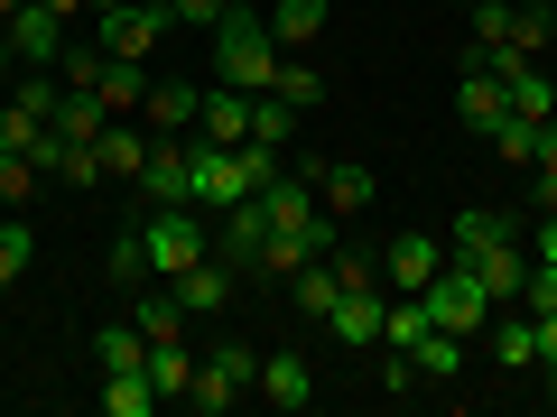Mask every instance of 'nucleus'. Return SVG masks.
<instances>
[{
	"label": "nucleus",
	"mask_w": 557,
	"mask_h": 417,
	"mask_svg": "<svg viewBox=\"0 0 557 417\" xmlns=\"http://www.w3.org/2000/svg\"><path fill=\"white\" fill-rule=\"evenodd\" d=\"M446 260H456V269H474L483 288H493V306H520V269H530V251H520V223H511V214L465 204L456 232H446Z\"/></svg>",
	"instance_id": "nucleus-1"
},
{
	"label": "nucleus",
	"mask_w": 557,
	"mask_h": 417,
	"mask_svg": "<svg viewBox=\"0 0 557 417\" xmlns=\"http://www.w3.org/2000/svg\"><path fill=\"white\" fill-rule=\"evenodd\" d=\"M205 204H149V214L131 223L139 232V260H149V278H177V269H196L205 251H214V232H205Z\"/></svg>",
	"instance_id": "nucleus-2"
},
{
	"label": "nucleus",
	"mask_w": 557,
	"mask_h": 417,
	"mask_svg": "<svg viewBox=\"0 0 557 417\" xmlns=\"http://www.w3.org/2000/svg\"><path fill=\"white\" fill-rule=\"evenodd\" d=\"M214 75L233 84V93H270L278 38H270V20H260V10H223V20H214Z\"/></svg>",
	"instance_id": "nucleus-3"
},
{
	"label": "nucleus",
	"mask_w": 557,
	"mask_h": 417,
	"mask_svg": "<svg viewBox=\"0 0 557 417\" xmlns=\"http://www.w3.org/2000/svg\"><path fill=\"white\" fill-rule=\"evenodd\" d=\"M251 380H260V353H251L242 334H223L214 353L196 362V390H186V408H196V417H223L233 399H251Z\"/></svg>",
	"instance_id": "nucleus-4"
},
{
	"label": "nucleus",
	"mask_w": 557,
	"mask_h": 417,
	"mask_svg": "<svg viewBox=\"0 0 557 417\" xmlns=\"http://www.w3.org/2000/svg\"><path fill=\"white\" fill-rule=\"evenodd\" d=\"M418 298H428V325H446V334H483V325H493V288H483L474 269H456V260H446Z\"/></svg>",
	"instance_id": "nucleus-5"
},
{
	"label": "nucleus",
	"mask_w": 557,
	"mask_h": 417,
	"mask_svg": "<svg viewBox=\"0 0 557 417\" xmlns=\"http://www.w3.org/2000/svg\"><path fill=\"white\" fill-rule=\"evenodd\" d=\"M214 260L233 278L270 269V214H260V195H242V204H223V214H214Z\"/></svg>",
	"instance_id": "nucleus-6"
},
{
	"label": "nucleus",
	"mask_w": 557,
	"mask_h": 417,
	"mask_svg": "<svg viewBox=\"0 0 557 417\" xmlns=\"http://www.w3.org/2000/svg\"><path fill=\"white\" fill-rule=\"evenodd\" d=\"M381 278H344L335 288V306H325V334L344 343V353H381Z\"/></svg>",
	"instance_id": "nucleus-7"
},
{
	"label": "nucleus",
	"mask_w": 557,
	"mask_h": 417,
	"mask_svg": "<svg viewBox=\"0 0 557 417\" xmlns=\"http://www.w3.org/2000/svg\"><path fill=\"white\" fill-rule=\"evenodd\" d=\"M456 121H465L474 139H493L502 121H511V93H502V75H493V65H474V56L456 65Z\"/></svg>",
	"instance_id": "nucleus-8"
},
{
	"label": "nucleus",
	"mask_w": 557,
	"mask_h": 417,
	"mask_svg": "<svg viewBox=\"0 0 557 417\" xmlns=\"http://www.w3.org/2000/svg\"><path fill=\"white\" fill-rule=\"evenodd\" d=\"M437 269H446V241H428V232H391L381 241V288H399V298H418Z\"/></svg>",
	"instance_id": "nucleus-9"
},
{
	"label": "nucleus",
	"mask_w": 557,
	"mask_h": 417,
	"mask_svg": "<svg viewBox=\"0 0 557 417\" xmlns=\"http://www.w3.org/2000/svg\"><path fill=\"white\" fill-rule=\"evenodd\" d=\"M94 38L112 47V56H139V65H149V47L168 38V10H149V0H121L112 20H94Z\"/></svg>",
	"instance_id": "nucleus-10"
},
{
	"label": "nucleus",
	"mask_w": 557,
	"mask_h": 417,
	"mask_svg": "<svg viewBox=\"0 0 557 417\" xmlns=\"http://www.w3.org/2000/svg\"><path fill=\"white\" fill-rule=\"evenodd\" d=\"M251 390L270 399L278 417H307V408H317V371H307V353H270V362H260V380H251Z\"/></svg>",
	"instance_id": "nucleus-11"
},
{
	"label": "nucleus",
	"mask_w": 557,
	"mask_h": 417,
	"mask_svg": "<svg viewBox=\"0 0 557 417\" xmlns=\"http://www.w3.org/2000/svg\"><path fill=\"white\" fill-rule=\"evenodd\" d=\"M0 38H10V65H57L65 56V20L38 10V0H28L20 20H0Z\"/></svg>",
	"instance_id": "nucleus-12"
},
{
	"label": "nucleus",
	"mask_w": 557,
	"mask_h": 417,
	"mask_svg": "<svg viewBox=\"0 0 557 417\" xmlns=\"http://www.w3.org/2000/svg\"><path fill=\"white\" fill-rule=\"evenodd\" d=\"M186 177H196V159H186V139H149V167H139V195H149V204H196V195H186Z\"/></svg>",
	"instance_id": "nucleus-13"
},
{
	"label": "nucleus",
	"mask_w": 557,
	"mask_h": 417,
	"mask_svg": "<svg viewBox=\"0 0 557 417\" xmlns=\"http://www.w3.org/2000/svg\"><path fill=\"white\" fill-rule=\"evenodd\" d=\"M139 112H149V130H168V139H196V121H205V84H177V75H159Z\"/></svg>",
	"instance_id": "nucleus-14"
},
{
	"label": "nucleus",
	"mask_w": 557,
	"mask_h": 417,
	"mask_svg": "<svg viewBox=\"0 0 557 417\" xmlns=\"http://www.w3.org/2000/svg\"><path fill=\"white\" fill-rule=\"evenodd\" d=\"M168 288H177V306H186V316H223V298H233V269H223V260L205 251L196 269H177Z\"/></svg>",
	"instance_id": "nucleus-15"
},
{
	"label": "nucleus",
	"mask_w": 557,
	"mask_h": 417,
	"mask_svg": "<svg viewBox=\"0 0 557 417\" xmlns=\"http://www.w3.org/2000/svg\"><path fill=\"white\" fill-rule=\"evenodd\" d=\"M149 84H159V75H149L139 56H112V65H102V84H94V102H102L112 121H131L139 102H149Z\"/></svg>",
	"instance_id": "nucleus-16"
},
{
	"label": "nucleus",
	"mask_w": 557,
	"mask_h": 417,
	"mask_svg": "<svg viewBox=\"0 0 557 417\" xmlns=\"http://www.w3.org/2000/svg\"><path fill=\"white\" fill-rule=\"evenodd\" d=\"M260 20H270L278 56H307V47L325 38V0H278V10H260Z\"/></svg>",
	"instance_id": "nucleus-17"
},
{
	"label": "nucleus",
	"mask_w": 557,
	"mask_h": 417,
	"mask_svg": "<svg viewBox=\"0 0 557 417\" xmlns=\"http://www.w3.org/2000/svg\"><path fill=\"white\" fill-rule=\"evenodd\" d=\"M493 362H502V371H539V316L493 306Z\"/></svg>",
	"instance_id": "nucleus-18"
},
{
	"label": "nucleus",
	"mask_w": 557,
	"mask_h": 417,
	"mask_svg": "<svg viewBox=\"0 0 557 417\" xmlns=\"http://www.w3.org/2000/svg\"><path fill=\"white\" fill-rule=\"evenodd\" d=\"M149 390H159V399H186V390H196V343H186V334L149 343Z\"/></svg>",
	"instance_id": "nucleus-19"
},
{
	"label": "nucleus",
	"mask_w": 557,
	"mask_h": 417,
	"mask_svg": "<svg viewBox=\"0 0 557 417\" xmlns=\"http://www.w3.org/2000/svg\"><path fill=\"white\" fill-rule=\"evenodd\" d=\"M196 139H223V149H233V139H251V93L214 84V93H205V121H196Z\"/></svg>",
	"instance_id": "nucleus-20"
},
{
	"label": "nucleus",
	"mask_w": 557,
	"mask_h": 417,
	"mask_svg": "<svg viewBox=\"0 0 557 417\" xmlns=\"http://www.w3.org/2000/svg\"><path fill=\"white\" fill-rule=\"evenodd\" d=\"M149 139H159V130L112 121V130H102V177H131V186H139V167H149Z\"/></svg>",
	"instance_id": "nucleus-21"
},
{
	"label": "nucleus",
	"mask_w": 557,
	"mask_h": 417,
	"mask_svg": "<svg viewBox=\"0 0 557 417\" xmlns=\"http://www.w3.org/2000/svg\"><path fill=\"white\" fill-rule=\"evenodd\" d=\"M28 260H38V223H28L20 204H10V214H0V288H20V278H28Z\"/></svg>",
	"instance_id": "nucleus-22"
},
{
	"label": "nucleus",
	"mask_w": 557,
	"mask_h": 417,
	"mask_svg": "<svg viewBox=\"0 0 557 417\" xmlns=\"http://www.w3.org/2000/svg\"><path fill=\"white\" fill-rule=\"evenodd\" d=\"M149 408H168L149 371H102V417H149Z\"/></svg>",
	"instance_id": "nucleus-23"
},
{
	"label": "nucleus",
	"mask_w": 557,
	"mask_h": 417,
	"mask_svg": "<svg viewBox=\"0 0 557 417\" xmlns=\"http://www.w3.org/2000/svg\"><path fill=\"white\" fill-rule=\"evenodd\" d=\"M409 362H418V380H465V334H446V325H428Z\"/></svg>",
	"instance_id": "nucleus-24"
},
{
	"label": "nucleus",
	"mask_w": 557,
	"mask_h": 417,
	"mask_svg": "<svg viewBox=\"0 0 557 417\" xmlns=\"http://www.w3.org/2000/svg\"><path fill=\"white\" fill-rule=\"evenodd\" d=\"M94 362H102V371H149V334H139V325H102Z\"/></svg>",
	"instance_id": "nucleus-25"
},
{
	"label": "nucleus",
	"mask_w": 557,
	"mask_h": 417,
	"mask_svg": "<svg viewBox=\"0 0 557 417\" xmlns=\"http://www.w3.org/2000/svg\"><path fill=\"white\" fill-rule=\"evenodd\" d=\"M251 139H260V149H288V139H298V102L251 93Z\"/></svg>",
	"instance_id": "nucleus-26"
},
{
	"label": "nucleus",
	"mask_w": 557,
	"mask_h": 417,
	"mask_svg": "<svg viewBox=\"0 0 557 417\" xmlns=\"http://www.w3.org/2000/svg\"><path fill=\"white\" fill-rule=\"evenodd\" d=\"M270 93H278V102H298V112H317V102H325V75H317V65H307V56H278Z\"/></svg>",
	"instance_id": "nucleus-27"
},
{
	"label": "nucleus",
	"mask_w": 557,
	"mask_h": 417,
	"mask_svg": "<svg viewBox=\"0 0 557 417\" xmlns=\"http://www.w3.org/2000/svg\"><path fill=\"white\" fill-rule=\"evenodd\" d=\"M102 65H112V47H102V38H84V47H65V56H57V84H65V93H94V84H102Z\"/></svg>",
	"instance_id": "nucleus-28"
},
{
	"label": "nucleus",
	"mask_w": 557,
	"mask_h": 417,
	"mask_svg": "<svg viewBox=\"0 0 557 417\" xmlns=\"http://www.w3.org/2000/svg\"><path fill=\"white\" fill-rule=\"evenodd\" d=\"M102 130H112V112H102L94 93H65L57 102V139H102Z\"/></svg>",
	"instance_id": "nucleus-29"
},
{
	"label": "nucleus",
	"mask_w": 557,
	"mask_h": 417,
	"mask_svg": "<svg viewBox=\"0 0 557 417\" xmlns=\"http://www.w3.org/2000/svg\"><path fill=\"white\" fill-rule=\"evenodd\" d=\"M57 186H102V139H65V159H57Z\"/></svg>",
	"instance_id": "nucleus-30"
},
{
	"label": "nucleus",
	"mask_w": 557,
	"mask_h": 417,
	"mask_svg": "<svg viewBox=\"0 0 557 417\" xmlns=\"http://www.w3.org/2000/svg\"><path fill=\"white\" fill-rule=\"evenodd\" d=\"M493 149H502V167H530V159H539V121H520V112H511V121L493 130Z\"/></svg>",
	"instance_id": "nucleus-31"
},
{
	"label": "nucleus",
	"mask_w": 557,
	"mask_h": 417,
	"mask_svg": "<svg viewBox=\"0 0 557 417\" xmlns=\"http://www.w3.org/2000/svg\"><path fill=\"white\" fill-rule=\"evenodd\" d=\"M223 10H233V0H168V28H205V38H214Z\"/></svg>",
	"instance_id": "nucleus-32"
},
{
	"label": "nucleus",
	"mask_w": 557,
	"mask_h": 417,
	"mask_svg": "<svg viewBox=\"0 0 557 417\" xmlns=\"http://www.w3.org/2000/svg\"><path fill=\"white\" fill-rule=\"evenodd\" d=\"M28 186H38V167H28V159H0V204H28Z\"/></svg>",
	"instance_id": "nucleus-33"
},
{
	"label": "nucleus",
	"mask_w": 557,
	"mask_h": 417,
	"mask_svg": "<svg viewBox=\"0 0 557 417\" xmlns=\"http://www.w3.org/2000/svg\"><path fill=\"white\" fill-rule=\"evenodd\" d=\"M530 260H557V204H548V214L530 223Z\"/></svg>",
	"instance_id": "nucleus-34"
},
{
	"label": "nucleus",
	"mask_w": 557,
	"mask_h": 417,
	"mask_svg": "<svg viewBox=\"0 0 557 417\" xmlns=\"http://www.w3.org/2000/svg\"><path fill=\"white\" fill-rule=\"evenodd\" d=\"M539 371L557 380V316H539Z\"/></svg>",
	"instance_id": "nucleus-35"
},
{
	"label": "nucleus",
	"mask_w": 557,
	"mask_h": 417,
	"mask_svg": "<svg viewBox=\"0 0 557 417\" xmlns=\"http://www.w3.org/2000/svg\"><path fill=\"white\" fill-rule=\"evenodd\" d=\"M38 10H57V20H84V0H38Z\"/></svg>",
	"instance_id": "nucleus-36"
},
{
	"label": "nucleus",
	"mask_w": 557,
	"mask_h": 417,
	"mask_svg": "<svg viewBox=\"0 0 557 417\" xmlns=\"http://www.w3.org/2000/svg\"><path fill=\"white\" fill-rule=\"evenodd\" d=\"M112 10H121V0H84V20H112Z\"/></svg>",
	"instance_id": "nucleus-37"
},
{
	"label": "nucleus",
	"mask_w": 557,
	"mask_h": 417,
	"mask_svg": "<svg viewBox=\"0 0 557 417\" xmlns=\"http://www.w3.org/2000/svg\"><path fill=\"white\" fill-rule=\"evenodd\" d=\"M233 10H270V0H233Z\"/></svg>",
	"instance_id": "nucleus-38"
},
{
	"label": "nucleus",
	"mask_w": 557,
	"mask_h": 417,
	"mask_svg": "<svg viewBox=\"0 0 557 417\" xmlns=\"http://www.w3.org/2000/svg\"><path fill=\"white\" fill-rule=\"evenodd\" d=\"M0 65H10V38H0Z\"/></svg>",
	"instance_id": "nucleus-39"
},
{
	"label": "nucleus",
	"mask_w": 557,
	"mask_h": 417,
	"mask_svg": "<svg viewBox=\"0 0 557 417\" xmlns=\"http://www.w3.org/2000/svg\"><path fill=\"white\" fill-rule=\"evenodd\" d=\"M149 10H168V0H149Z\"/></svg>",
	"instance_id": "nucleus-40"
},
{
	"label": "nucleus",
	"mask_w": 557,
	"mask_h": 417,
	"mask_svg": "<svg viewBox=\"0 0 557 417\" xmlns=\"http://www.w3.org/2000/svg\"><path fill=\"white\" fill-rule=\"evenodd\" d=\"M0 214H10V204H0Z\"/></svg>",
	"instance_id": "nucleus-41"
},
{
	"label": "nucleus",
	"mask_w": 557,
	"mask_h": 417,
	"mask_svg": "<svg viewBox=\"0 0 557 417\" xmlns=\"http://www.w3.org/2000/svg\"><path fill=\"white\" fill-rule=\"evenodd\" d=\"M548 10H557V0H548Z\"/></svg>",
	"instance_id": "nucleus-42"
}]
</instances>
